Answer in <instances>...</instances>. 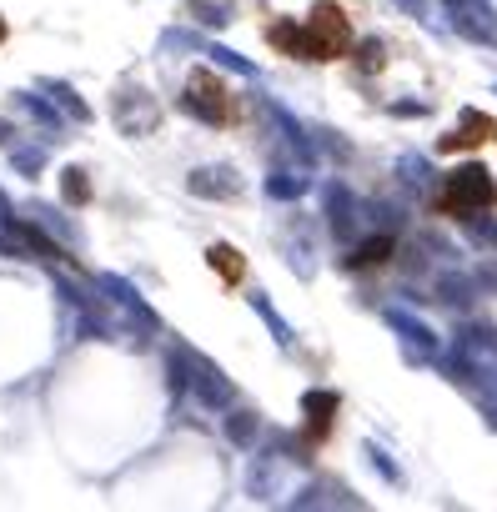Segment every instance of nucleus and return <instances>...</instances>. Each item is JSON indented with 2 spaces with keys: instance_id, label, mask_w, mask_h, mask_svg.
<instances>
[{
  "instance_id": "nucleus-6",
  "label": "nucleus",
  "mask_w": 497,
  "mask_h": 512,
  "mask_svg": "<svg viewBox=\"0 0 497 512\" xmlns=\"http://www.w3.org/2000/svg\"><path fill=\"white\" fill-rule=\"evenodd\" d=\"M307 437L312 442H327V432H332V422H337V397L332 392H307Z\"/></svg>"
},
{
  "instance_id": "nucleus-8",
  "label": "nucleus",
  "mask_w": 497,
  "mask_h": 512,
  "mask_svg": "<svg viewBox=\"0 0 497 512\" xmlns=\"http://www.w3.org/2000/svg\"><path fill=\"white\" fill-rule=\"evenodd\" d=\"M387 256H392V236H377V241L357 246V256H352V267H372V262H387Z\"/></svg>"
},
{
  "instance_id": "nucleus-7",
  "label": "nucleus",
  "mask_w": 497,
  "mask_h": 512,
  "mask_svg": "<svg viewBox=\"0 0 497 512\" xmlns=\"http://www.w3.org/2000/svg\"><path fill=\"white\" fill-rule=\"evenodd\" d=\"M206 262H211V272L226 282V287H236L241 277H246V262H241V251L236 246H226V241H216L211 251H206Z\"/></svg>"
},
{
  "instance_id": "nucleus-1",
  "label": "nucleus",
  "mask_w": 497,
  "mask_h": 512,
  "mask_svg": "<svg viewBox=\"0 0 497 512\" xmlns=\"http://www.w3.org/2000/svg\"><path fill=\"white\" fill-rule=\"evenodd\" d=\"M352 51V21L342 6H332V0H322V6H312L307 16V61H342Z\"/></svg>"
},
{
  "instance_id": "nucleus-10",
  "label": "nucleus",
  "mask_w": 497,
  "mask_h": 512,
  "mask_svg": "<svg viewBox=\"0 0 497 512\" xmlns=\"http://www.w3.org/2000/svg\"><path fill=\"white\" fill-rule=\"evenodd\" d=\"M6 36H11V26H6V21H0V46H6Z\"/></svg>"
},
{
  "instance_id": "nucleus-9",
  "label": "nucleus",
  "mask_w": 497,
  "mask_h": 512,
  "mask_svg": "<svg viewBox=\"0 0 497 512\" xmlns=\"http://www.w3.org/2000/svg\"><path fill=\"white\" fill-rule=\"evenodd\" d=\"M86 196H91L86 176H81V171H66V201H86Z\"/></svg>"
},
{
  "instance_id": "nucleus-3",
  "label": "nucleus",
  "mask_w": 497,
  "mask_h": 512,
  "mask_svg": "<svg viewBox=\"0 0 497 512\" xmlns=\"http://www.w3.org/2000/svg\"><path fill=\"white\" fill-rule=\"evenodd\" d=\"M186 111L201 116L206 126H226V121L236 116L231 86H226L216 71H191V81H186Z\"/></svg>"
},
{
  "instance_id": "nucleus-4",
  "label": "nucleus",
  "mask_w": 497,
  "mask_h": 512,
  "mask_svg": "<svg viewBox=\"0 0 497 512\" xmlns=\"http://www.w3.org/2000/svg\"><path fill=\"white\" fill-rule=\"evenodd\" d=\"M487 141H497V121L482 116V111H462V126H457L452 136H442L437 151L452 156V151H477V146H487Z\"/></svg>"
},
{
  "instance_id": "nucleus-5",
  "label": "nucleus",
  "mask_w": 497,
  "mask_h": 512,
  "mask_svg": "<svg viewBox=\"0 0 497 512\" xmlns=\"http://www.w3.org/2000/svg\"><path fill=\"white\" fill-rule=\"evenodd\" d=\"M267 41H272V51H282V56H292V61H307V26H297V21H272V26H267Z\"/></svg>"
},
{
  "instance_id": "nucleus-2",
  "label": "nucleus",
  "mask_w": 497,
  "mask_h": 512,
  "mask_svg": "<svg viewBox=\"0 0 497 512\" xmlns=\"http://www.w3.org/2000/svg\"><path fill=\"white\" fill-rule=\"evenodd\" d=\"M497 201V181H492V171L487 166H462V171H452L447 176V191H442V211L447 216H467V211H487Z\"/></svg>"
}]
</instances>
